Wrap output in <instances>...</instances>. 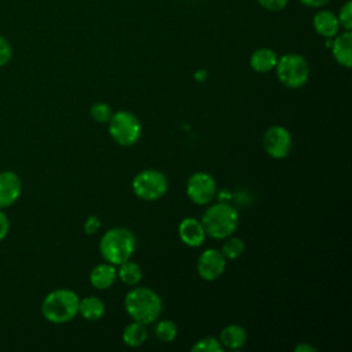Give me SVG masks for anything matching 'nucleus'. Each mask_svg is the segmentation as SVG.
Instances as JSON below:
<instances>
[{
    "mask_svg": "<svg viewBox=\"0 0 352 352\" xmlns=\"http://www.w3.org/2000/svg\"><path fill=\"white\" fill-rule=\"evenodd\" d=\"M238 221V212L231 205L219 202L204 212L201 224L209 236L224 239L236 230Z\"/></svg>",
    "mask_w": 352,
    "mask_h": 352,
    "instance_id": "nucleus-4",
    "label": "nucleus"
},
{
    "mask_svg": "<svg viewBox=\"0 0 352 352\" xmlns=\"http://www.w3.org/2000/svg\"><path fill=\"white\" fill-rule=\"evenodd\" d=\"M330 50L334 60L349 69L352 65V33L351 30H344L331 38Z\"/></svg>",
    "mask_w": 352,
    "mask_h": 352,
    "instance_id": "nucleus-13",
    "label": "nucleus"
},
{
    "mask_svg": "<svg viewBox=\"0 0 352 352\" xmlns=\"http://www.w3.org/2000/svg\"><path fill=\"white\" fill-rule=\"evenodd\" d=\"M187 195L197 205L209 204L216 194V182L206 172H197L187 182Z\"/></svg>",
    "mask_w": 352,
    "mask_h": 352,
    "instance_id": "nucleus-8",
    "label": "nucleus"
},
{
    "mask_svg": "<svg viewBox=\"0 0 352 352\" xmlns=\"http://www.w3.org/2000/svg\"><path fill=\"white\" fill-rule=\"evenodd\" d=\"M132 190L136 197L144 201L160 199L168 190L166 176L155 169H144L139 172L133 182Z\"/></svg>",
    "mask_w": 352,
    "mask_h": 352,
    "instance_id": "nucleus-7",
    "label": "nucleus"
},
{
    "mask_svg": "<svg viewBox=\"0 0 352 352\" xmlns=\"http://www.w3.org/2000/svg\"><path fill=\"white\" fill-rule=\"evenodd\" d=\"M205 77H206V72H205V70H198V72L195 73V80H197V81H204Z\"/></svg>",
    "mask_w": 352,
    "mask_h": 352,
    "instance_id": "nucleus-32",
    "label": "nucleus"
},
{
    "mask_svg": "<svg viewBox=\"0 0 352 352\" xmlns=\"http://www.w3.org/2000/svg\"><path fill=\"white\" fill-rule=\"evenodd\" d=\"M22 191V182L12 170L0 172V209L14 205Z\"/></svg>",
    "mask_w": 352,
    "mask_h": 352,
    "instance_id": "nucleus-11",
    "label": "nucleus"
},
{
    "mask_svg": "<svg viewBox=\"0 0 352 352\" xmlns=\"http://www.w3.org/2000/svg\"><path fill=\"white\" fill-rule=\"evenodd\" d=\"M278 62V55L274 50L261 47L252 52L249 63L250 67L257 73H267L275 69V65Z\"/></svg>",
    "mask_w": 352,
    "mask_h": 352,
    "instance_id": "nucleus-15",
    "label": "nucleus"
},
{
    "mask_svg": "<svg viewBox=\"0 0 352 352\" xmlns=\"http://www.w3.org/2000/svg\"><path fill=\"white\" fill-rule=\"evenodd\" d=\"M263 146L270 157L276 160L285 158L292 150V135L286 128L274 125L265 131Z\"/></svg>",
    "mask_w": 352,
    "mask_h": 352,
    "instance_id": "nucleus-9",
    "label": "nucleus"
},
{
    "mask_svg": "<svg viewBox=\"0 0 352 352\" xmlns=\"http://www.w3.org/2000/svg\"><path fill=\"white\" fill-rule=\"evenodd\" d=\"M246 331L239 324H228L220 333V344L228 349H238L246 342Z\"/></svg>",
    "mask_w": 352,
    "mask_h": 352,
    "instance_id": "nucleus-17",
    "label": "nucleus"
},
{
    "mask_svg": "<svg viewBox=\"0 0 352 352\" xmlns=\"http://www.w3.org/2000/svg\"><path fill=\"white\" fill-rule=\"evenodd\" d=\"M99 249L109 264L120 265L133 254L136 249V238L128 228L116 227L103 234Z\"/></svg>",
    "mask_w": 352,
    "mask_h": 352,
    "instance_id": "nucleus-2",
    "label": "nucleus"
},
{
    "mask_svg": "<svg viewBox=\"0 0 352 352\" xmlns=\"http://www.w3.org/2000/svg\"><path fill=\"white\" fill-rule=\"evenodd\" d=\"M177 334V326L172 320H160L155 326V336L160 341L169 342Z\"/></svg>",
    "mask_w": 352,
    "mask_h": 352,
    "instance_id": "nucleus-22",
    "label": "nucleus"
},
{
    "mask_svg": "<svg viewBox=\"0 0 352 352\" xmlns=\"http://www.w3.org/2000/svg\"><path fill=\"white\" fill-rule=\"evenodd\" d=\"M11 56H12V50L10 43L3 36H0V67L6 66L10 62Z\"/></svg>",
    "mask_w": 352,
    "mask_h": 352,
    "instance_id": "nucleus-27",
    "label": "nucleus"
},
{
    "mask_svg": "<svg viewBox=\"0 0 352 352\" xmlns=\"http://www.w3.org/2000/svg\"><path fill=\"white\" fill-rule=\"evenodd\" d=\"M312 28L319 36L324 38H333L340 33L341 26L337 14L326 8H318L312 18Z\"/></svg>",
    "mask_w": 352,
    "mask_h": 352,
    "instance_id": "nucleus-12",
    "label": "nucleus"
},
{
    "mask_svg": "<svg viewBox=\"0 0 352 352\" xmlns=\"http://www.w3.org/2000/svg\"><path fill=\"white\" fill-rule=\"evenodd\" d=\"M228 239L223 243V248H221V253L226 258H230V260H234L236 257H239L243 250H245V243L242 239L236 238V236H227Z\"/></svg>",
    "mask_w": 352,
    "mask_h": 352,
    "instance_id": "nucleus-21",
    "label": "nucleus"
},
{
    "mask_svg": "<svg viewBox=\"0 0 352 352\" xmlns=\"http://www.w3.org/2000/svg\"><path fill=\"white\" fill-rule=\"evenodd\" d=\"M10 231V220L8 216L0 209V241H3Z\"/></svg>",
    "mask_w": 352,
    "mask_h": 352,
    "instance_id": "nucleus-29",
    "label": "nucleus"
},
{
    "mask_svg": "<svg viewBox=\"0 0 352 352\" xmlns=\"http://www.w3.org/2000/svg\"><path fill=\"white\" fill-rule=\"evenodd\" d=\"M99 227H100V221H99V219L96 216L87 217V220L84 223V231L87 234H95Z\"/></svg>",
    "mask_w": 352,
    "mask_h": 352,
    "instance_id": "nucleus-28",
    "label": "nucleus"
},
{
    "mask_svg": "<svg viewBox=\"0 0 352 352\" xmlns=\"http://www.w3.org/2000/svg\"><path fill=\"white\" fill-rule=\"evenodd\" d=\"M257 3L264 10L276 12V11H282L287 6L289 0H257Z\"/></svg>",
    "mask_w": 352,
    "mask_h": 352,
    "instance_id": "nucleus-26",
    "label": "nucleus"
},
{
    "mask_svg": "<svg viewBox=\"0 0 352 352\" xmlns=\"http://www.w3.org/2000/svg\"><path fill=\"white\" fill-rule=\"evenodd\" d=\"M91 116L96 122H109L111 117V107L107 103L96 102L91 107Z\"/></svg>",
    "mask_w": 352,
    "mask_h": 352,
    "instance_id": "nucleus-24",
    "label": "nucleus"
},
{
    "mask_svg": "<svg viewBox=\"0 0 352 352\" xmlns=\"http://www.w3.org/2000/svg\"><path fill=\"white\" fill-rule=\"evenodd\" d=\"M144 326L146 324L136 320L129 323L122 331V341L132 348L140 346L147 338V330Z\"/></svg>",
    "mask_w": 352,
    "mask_h": 352,
    "instance_id": "nucleus-19",
    "label": "nucleus"
},
{
    "mask_svg": "<svg viewBox=\"0 0 352 352\" xmlns=\"http://www.w3.org/2000/svg\"><path fill=\"white\" fill-rule=\"evenodd\" d=\"M226 268V257L217 249H206L197 261V271L205 280L217 279Z\"/></svg>",
    "mask_w": 352,
    "mask_h": 352,
    "instance_id": "nucleus-10",
    "label": "nucleus"
},
{
    "mask_svg": "<svg viewBox=\"0 0 352 352\" xmlns=\"http://www.w3.org/2000/svg\"><path fill=\"white\" fill-rule=\"evenodd\" d=\"M78 296L69 289H56L48 293L41 302L43 316L55 324L72 320L78 314Z\"/></svg>",
    "mask_w": 352,
    "mask_h": 352,
    "instance_id": "nucleus-3",
    "label": "nucleus"
},
{
    "mask_svg": "<svg viewBox=\"0 0 352 352\" xmlns=\"http://www.w3.org/2000/svg\"><path fill=\"white\" fill-rule=\"evenodd\" d=\"M78 314L87 320H98L104 314V304L95 296L85 297L78 302Z\"/></svg>",
    "mask_w": 352,
    "mask_h": 352,
    "instance_id": "nucleus-18",
    "label": "nucleus"
},
{
    "mask_svg": "<svg viewBox=\"0 0 352 352\" xmlns=\"http://www.w3.org/2000/svg\"><path fill=\"white\" fill-rule=\"evenodd\" d=\"M294 351H296V352H315L316 348L312 346V345H309V344H300V345H297V346L294 348Z\"/></svg>",
    "mask_w": 352,
    "mask_h": 352,
    "instance_id": "nucleus-31",
    "label": "nucleus"
},
{
    "mask_svg": "<svg viewBox=\"0 0 352 352\" xmlns=\"http://www.w3.org/2000/svg\"><path fill=\"white\" fill-rule=\"evenodd\" d=\"M124 305L128 315L143 324L153 323L162 311L161 297L148 287H135L128 292Z\"/></svg>",
    "mask_w": 352,
    "mask_h": 352,
    "instance_id": "nucleus-1",
    "label": "nucleus"
},
{
    "mask_svg": "<svg viewBox=\"0 0 352 352\" xmlns=\"http://www.w3.org/2000/svg\"><path fill=\"white\" fill-rule=\"evenodd\" d=\"M337 18H338L340 26L344 30H352V1L351 0H346L341 6L337 14Z\"/></svg>",
    "mask_w": 352,
    "mask_h": 352,
    "instance_id": "nucleus-25",
    "label": "nucleus"
},
{
    "mask_svg": "<svg viewBox=\"0 0 352 352\" xmlns=\"http://www.w3.org/2000/svg\"><path fill=\"white\" fill-rule=\"evenodd\" d=\"M117 278V270L113 264H99L89 274V282L95 289H109Z\"/></svg>",
    "mask_w": 352,
    "mask_h": 352,
    "instance_id": "nucleus-16",
    "label": "nucleus"
},
{
    "mask_svg": "<svg viewBox=\"0 0 352 352\" xmlns=\"http://www.w3.org/2000/svg\"><path fill=\"white\" fill-rule=\"evenodd\" d=\"M275 70L278 80L287 88H300L309 77V66L307 59L294 52H289L278 58Z\"/></svg>",
    "mask_w": 352,
    "mask_h": 352,
    "instance_id": "nucleus-5",
    "label": "nucleus"
},
{
    "mask_svg": "<svg viewBox=\"0 0 352 352\" xmlns=\"http://www.w3.org/2000/svg\"><path fill=\"white\" fill-rule=\"evenodd\" d=\"M117 276L128 286H135L142 279V268L138 263L126 260L120 264V268L117 271Z\"/></svg>",
    "mask_w": 352,
    "mask_h": 352,
    "instance_id": "nucleus-20",
    "label": "nucleus"
},
{
    "mask_svg": "<svg viewBox=\"0 0 352 352\" xmlns=\"http://www.w3.org/2000/svg\"><path fill=\"white\" fill-rule=\"evenodd\" d=\"M109 132L111 138L121 146H132L140 138V122L129 111L120 110L111 114L109 120Z\"/></svg>",
    "mask_w": 352,
    "mask_h": 352,
    "instance_id": "nucleus-6",
    "label": "nucleus"
},
{
    "mask_svg": "<svg viewBox=\"0 0 352 352\" xmlns=\"http://www.w3.org/2000/svg\"><path fill=\"white\" fill-rule=\"evenodd\" d=\"M192 352H197V351H202V352H221L223 351V345L220 344L219 340L213 338V337H205L199 341H197L192 348H191Z\"/></svg>",
    "mask_w": 352,
    "mask_h": 352,
    "instance_id": "nucleus-23",
    "label": "nucleus"
},
{
    "mask_svg": "<svg viewBox=\"0 0 352 352\" xmlns=\"http://www.w3.org/2000/svg\"><path fill=\"white\" fill-rule=\"evenodd\" d=\"M304 7L308 8H323L330 0H298Z\"/></svg>",
    "mask_w": 352,
    "mask_h": 352,
    "instance_id": "nucleus-30",
    "label": "nucleus"
},
{
    "mask_svg": "<svg viewBox=\"0 0 352 352\" xmlns=\"http://www.w3.org/2000/svg\"><path fill=\"white\" fill-rule=\"evenodd\" d=\"M205 235L206 232L201 221L194 217H186L179 224V236L182 242L190 248L199 246L204 242Z\"/></svg>",
    "mask_w": 352,
    "mask_h": 352,
    "instance_id": "nucleus-14",
    "label": "nucleus"
}]
</instances>
